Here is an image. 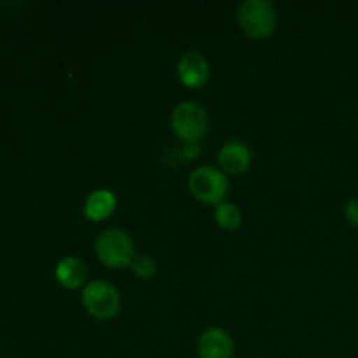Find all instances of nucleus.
Listing matches in <instances>:
<instances>
[{"instance_id": "12", "label": "nucleus", "mask_w": 358, "mask_h": 358, "mask_svg": "<svg viewBox=\"0 0 358 358\" xmlns=\"http://www.w3.org/2000/svg\"><path fill=\"white\" fill-rule=\"evenodd\" d=\"M129 268H131L133 275L140 280H150L156 275V261L150 259L149 255H136Z\"/></svg>"}, {"instance_id": "4", "label": "nucleus", "mask_w": 358, "mask_h": 358, "mask_svg": "<svg viewBox=\"0 0 358 358\" xmlns=\"http://www.w3.org/2000/svg\"><path fill=\"white\" fill-rule=\"evenodd\" d=\"M189 191L205 205H220L229 191L227 175L220 168L201 166L189 175Z\"/></svg>"}, {"instance_id": "5", "label": "nucleus", "mask_w": 358, "mask_h": 358, "mask_svg": "<svg viewBox=\"0 0 358 358\" xmlns=\"http://www.w3.org/2000/svg\"><path fill=\"white\" fill-rule=\"evenodd\" d=\"M171 128L184 143H198L208 131V115L199 103L184 101L171 112Z\"/></svg>"}, {"instance_id": "1", "label": "nucleus", "mask_w": 358, "mask_h": 358, "mask_svg": "<svg viewBox=\"0 0 358 358\" xmlns=\"http://www.w3.org/2000/svg\"><path fill=\"white\" fill-rule=\"evenodd\" d=\"M94 252H96L98 261L107 266L108 269L129 268L133 259L136 257L135 243H133L131 236L122 229H115V227L103 231L96 238Z\"/></svg>"}, {"instance_id": "8", "label": "nucleus", "mask_w": 358, "mask_h": 358, "mask_svg": "<svg viewBox=\"0 0 358 358\" xmlns=\"http://www.w3.org/2000/svg\"><path fill=\"white\" fill-rule=\"evenodd\" d=\"M219 168L226 175H241L250 168L252 152L243 142H227L219 150Z\"/></svg>"}, {"instance_id": "2", "label": "nucleus", "mask_w": 358, "mask_h": 358, "mask_svg": "<svg viewBox=\"0 0 358 358\" xmlns=\"http://www.w3.org/2000/svg\"><path fill=\"white\" fill-rule=\"evenodd\" d=\"M238 24L245 35L264 41L275 34L276 9L268 0H245L238 7Z\"/></svg>"}, {"instance_id": "9", "label": "nucleus", "mask_w": 358, "mask_h": 358, "mask_svg": "<svg viewBox=\"0 0 358 358\" xmlns=\"http://www.w3.org/2000/svg\"><path fill=\"white\" fill-rule=\"evenodd\" d=\"M115 206H117V198H115L114 192L107 191V189H98L87 196L83 210L87 220L101 222L115 212Z\"/></svg>"}, {"instance_id": "13", "label": "nucleus", "mask_w": 358, "mask_h": 358, "mask_svg": "<svg viewBox=\"0 0 358 358\" xmlns=\"http://www.w3.org/2000/svg\"><path fill=\"white\" fill-rule=\"evenodd\" d=\"M345 219L348 220L352 226L358 227V198L350 199L345 206Z\"/></svg>"}, {"instance_id": "11", "label": "nucleus", "mask_w": 358, "mask_h": 358, "mask_svg": "<svg viewBox=\"0 0 358 358\" xmlns=\"http://www.w3.org/2000/svg\"><path fill=\"white\" fill-rule=\"evenodd\" d=\"M215 222L220 229L224 231H234L241 226V213L238 210V206H234L233 203H220L215 206Z\"/></svg>"}, {"instance_id": "14", "label": "nucleus", "mask_w": 358, "mask_h": 358, "mask_svg": "<svg viewBox=\"0 0 358 358\" xmlns=\"http://www.w3.org/2000/svg\"><path fill=\"white\" fill-rule=\"evenodd\" d=\"M184 156L187 159H196L199 156V145L198 143H185L184 145Z\"/></svg>"}, {"instance_id": "10", "label": "nucleus", "mask_w": 358, "mask_h": 358, "mask_svg": "<svg viewBox=\"0 0 358 358\" xmlns=\"http://www.w3.org/2000/svg\"><path fill=\"white\" fill-rule=\"evenodd\" d=\"M86 264L79 257H63L55 268V278L63 289H80L86 283Z\"/></svg>"}, {"instance_id": "6", "label": "nucleus", "mask_w": 358, "mask_h": 358, "mask_svg": "<svg viewBox=\"0 0 358 358\" xmlns=\"http://www.w3.org/2000/svg\"><path fill=\"white\" fill-rule=\"evenodd\" d=\"M177 76L189 90H199L210 79V63L199 52H185L177 65Z\"/></svg>"}, {"instance_id": "3", "label": "nucleus", "mask_w": 358, "mask_h": 358, "mask_svg": "<svg viewBox=\"0 0 358 358\" xmlns=\"http://www.w3.org/2000/svg\"><path fill=\"white\" fill-rule=\"evenodd\" d=\"M80 301L84 310L96 320H112L121 310L119 290L105 280H94L87 283L80 294Z\"/></svg>"}, {"instance_id": "7", "label": "nucleus", "mask_w": 358, "mask_h": 358, "mask_svg": "<svg viewBox=\"0 0 358 358\" xmlns=\"http://www.w3.org/2000/svg\"><path fill=\"white\" fill-rule=\"evenodd\" d=\"M199 358H234V341L224 329H206L198 341Z\"/></svg>"}]
</instances>
